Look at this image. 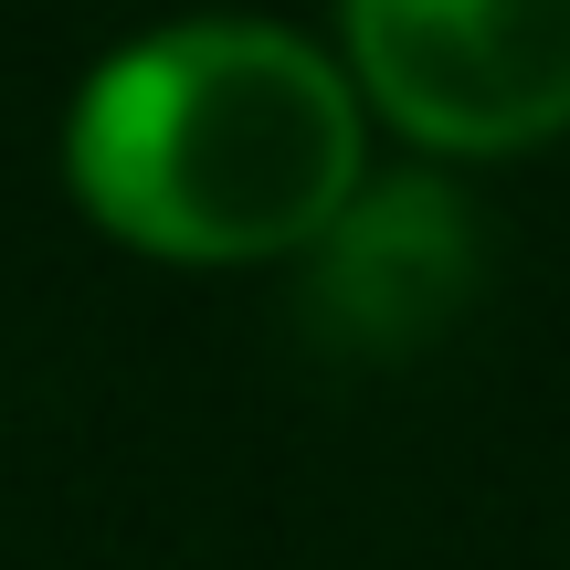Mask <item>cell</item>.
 Returning a JSON list of instances; mask_svg holds the SVG:
<instances>
[{
  "label": "cell",
  "mask_w": 570,
  "mask_h": 570,
  "mask_svg": "<svg viewBox=\"0 0 570 570\" xmlns=\"http://www.w3.org/2000/svg\"><path fill=\"white\" fill-rule=\"evenodd\" d=\"M475 275H487V223H475V202L454 180H433V169H402V180L348 190L317 223L296 306H306V327H317V348H338V360H402L433 327L465 317Z\"/></svg>",
  "instance_id": "cell-3"
},
{
  "label": "cell",
  "mask_w": 570,
  "mask_h": 570,
  "mask_svg": "<svg viewBox=\"0 0 570 570\" xmlns=\"http://www.w3.org/2000/svg\"><path fill=\"white\" fill-rule=\"evenodd\" d=\"M75 190L169 254L317 244L360 190L348 75L285 21L202 11L106 53L75 96Z\"/></svg>",
  "instance_id": "cell-1"
},
{
  "label": "cell",
  "mask_w": 570,
  "mask_h": 570,
  "mask_svg": "<svg viewBox=\"0 0 570 570\" xmlns=\"http://www.w3.org/2000/svg\"><path fill=\"white\" fill-rule=\"evenodd\" d=\"M348 53L402 127L454 148L570 117V0H348Z\"/></svg>",
  "instance_id": "cell-2"
}]
</instances>
